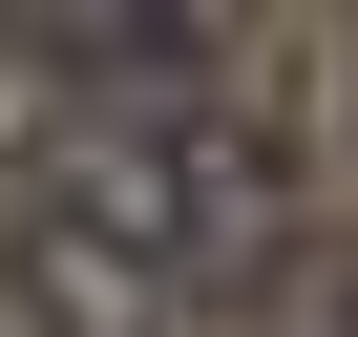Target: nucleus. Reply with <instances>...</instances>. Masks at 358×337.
Wrapping results in <instances>:
<instances>
[{
	"instance_id": "2",
	"label": "nucleus",
	"mask_w": 358,
	"mask_h": 337,
	"mask_svg": "<svg viewBox=\"0 0 358 337\" xmlns=\"http://www.w3.org/2000/svg\"><path fill=\"white\" fill-rule=\"evenodd\" d=\"M232 22H253V0H0V43H22V64H85V85H148V106L190 85Z\"/></svg>"
},
{
	"instance_id": "1",
	"label": "nucleus",
	"mask_w": 358,
	"mask_h": 337,
	"mask_svg": "<svg viewBox=\"0 0 358 337\" xmlns=\"http://www.w3.org/2000/svg\"><path fill=\"white\" fill-rule=\"evenodd\" d=\"M22 274H43L64 337H169V316H211V295L274 274V168L232 127H190V106H127V127L64 148V190L22 211Z\"/></svg>"
}]
</instances>
